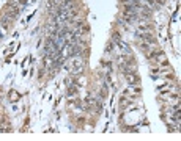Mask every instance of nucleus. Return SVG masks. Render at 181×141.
<instances>
[{"instance_id": "nucleus-1", "label": "nucleus", "mask_w": 181, "mask_h": 141, "mask_svg": "<svg viewBox=\"0 0 181 141\" xmlns=\"http://www.w3.org/2000/svg\"><path fill=\"white\" fill-rule=\"evenodd\" d=\"M82 69H84V63H82V60H80V58H77V60L74 61V66H72V74L77 77L80 72H82Z\"/></svg>"}, {"instance_id": "nucleus-2", "label": "nucleus", "mask_w": 181, "mask_h": 141, "mask_svg": "<svg viewBox=\"0 0 181 141\" xmlns=\"http://www.w3.org/2000/svg\"><path fill=\"white\" fill-rule=\"evenodd\" d=\"M126 79H128V81L131 85L139 83V75H135V74H128V75H126Z\"/></svg>"}, {"instance_id": "nucleus-3", "label": "nucleus", "mask_w": 181, "mask_h": 141, "mask_svg": "<svg viewBox=\"0 0 181 141\" xmlns=\"http://www.w3.org/2000/svg\"><path fill=\"white\" fill-rule=\"evenodd\" d=\"M151 28L148 25H139V31L140 33H147V31H150Z\"/></svg>"}, {"instance_id": "nucleus-4", "label": "nucleus", "mask_w": 181, "mask_h": 141, "mask_svg": "<svg viewBox=\"0 0 181 141\" xmlns=\"http://www.w3.org/2000/svg\"><path fill=\"white\" fill-rule=\"evenodd\" d=\"M140 45H142V49H143L145 52H150V49H151V44H148V43H142Z\"/></svg>"}, {"instance_id": "nucleus-5", "label": "nucleus", "mask_w": 181, "mask_h": 141, "mask_svg": "<svg viewBox=\"0 0 181 141\" xmlns=\"http://www.w3.org/2000/svg\"><path fill=\"white\" fill-rule=\"evenodd\" d=\"M165 77H167V79H169V80H173V79H175V75L172 74V72H170V74H167Z\"/></svg>"}]
</instances>
